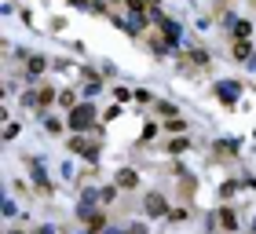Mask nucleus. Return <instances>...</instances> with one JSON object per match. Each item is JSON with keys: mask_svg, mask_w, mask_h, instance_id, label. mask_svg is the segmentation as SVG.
Instances as JSON below:
<instances>
[{"mask_svg": "<svg viewBox=\"0 0 256 234\" xmlns=\"http://www.w3.org/2000/svg\"><path fill=\"white\" fill-rule=\"evenodd\" d=\"M92 121H96V106H92V102H84V106H74V114H70V128H74V132H80V128H92Z\"/></svg>", "mask_w": 256, "mask_h": 234, "instance_id": "f257e3e1", "label": "nucleus"}, {"mask_svg": "<svg viewBox=\"0 0 256 234\" xmlns=\"http://www.w3.org/2000/svg\"><path fill=\"white\" fill-rule=\"evenodd\" d=\"M146 212L150 216H165V198L161 194H146Z\"/></svg>", "mask_w": 256, "mask_h": 234, "instance_id": "f03ea898", "label": "nucleus"}, {"mask_svg": "<svg viewBox=\"0 0 256 234\" xmlns=\"http://www.w3.org/2000/svg\"><path fill=\"white\" fill-rule=\"evenodd\" d=\"M220 99H224V102H234L238 99V84H234V80H230V84H227V80L220 84Z\"/></svg>", "mask_w": 256, "mask_h": 234, "instance_id": "7ed1b4c3", "label": "nucleus"}, {"mask_svg": "<svg viewBox=\"0 0 256 234\" xmlns=\"http://www.w3.org/2000/svg\"><path fill=\"white\" fill-rule=\"evenodd\" d=\"M26 74H30V77H40V74H44V58H40V55H30Z\"/></svg>", "mask_w": 256, "mask_h": 234, "instance_id": "20e7f679", "label": "nucleus"}, {"mask_svg": "<svg viewBox=\"0 0 256 234\" xmlns=\"http://www.w3.org/2000/svg\"><path fill=\"white\" fill-rule=\"evenodd\" d=\"M118 183H121V186H136V172H132V168L118 172Z\"/></svg>", "mask_w": 256, "mask_h": 234, "instance_id": "39448f33", "label": "nucleus"}, {"mask_svg": "<svg viewBox=\"0 0 256 234\" xmlns=\"http://www.w3.org/2000/svg\"><path fill=\"white\" fill-rule=\"evenodd\" d=\"M165 37H168L172 44L180 40V26H176V22H165Z\"/></svg>", "mask_w": 256, "mask_h": 234, "instance_id": "423d86ee", "label": "nucleus"}, {"mask_svg": "<svg viewBox=\"0 0 256 234\" xmlns=\"http://www.w3.org/2000/svg\"><path fill=\"white\" fill-rule=\"evenodd\" d=\"M220 220H224V227L234 230V212H227V208H224V212H220Z\"/></svg>", "mask_w": 256, "mask_h": 234, "instance_id": "0eeeda50", "label": "nucleus"}, {"mask_svg": "<svg viewBox=\"0 0 256 234\" xmlns=\"http://www.w3.org/2000/svg\"><path fill=\"white\" fill-rule=\"evenodd\" d=\"M234 58H249V44H234Z\"/></svg>", "mask_w": 256, "mask_h": 234, "instance_id": "6e6552de", "label": "nucleus"}, {"mask_svg": "<svg viewBox=\"0 0 256 234\" xmlns=\"http://www.w3.org/2000/svg\"><path fill=\"white\" fill-rule=\"evenodd\" d=\"M234 33L238 37H249V22H234Z\"/></svg>", "mask_w": 256, "mask_h": 234, "instance_id": "1a4fd4ad", "label": "nucleus"}, {"mask_svg": "<svg viewBox=\"0 0 256 234\" xmlns=\"http://www.w3.org/2000/svg\"><path fill=\"white\" fill-rule=\"evenodd\" d=\"M33 234H59V230H55V227H37Z\"/></svg>", "mask_w": 256, "mask_h": 234, "instance_id": "9d476101", "label": "nucleus"}, {"mask_svg": "<svg viewBox=\"0 0 256 234\" xmlns=\"http://www.w3.org/2000/svg\"><path fill=\"white\" fill-rule=\"evenodd\" d=\"M11 234H22V230H11Z\"/></svg>", "mask_w": 256, "mask_h": 234, "instance_id": "9b49d317", "label": "nucleus"}]
</instances>
